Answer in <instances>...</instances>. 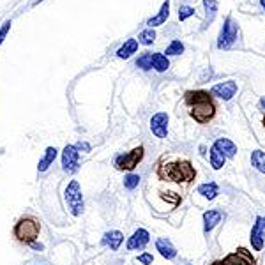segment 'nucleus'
<instances>
[{
    "label": "nucleus",
    "instance_id": "393cba45",
    "mask_svg": "<svg viewBox=\"0 0 265 265\" xmlns=\"http://www.w3.org/2000/svg\"><path fill=\"white\" fill-rule=\"evenodd\" d=\"M154 41H156V32L152 30V28H147V30H143L140 35H138V43L145 44V46L152 44Z\"/></svg>",
    "mask_w": 265,
    "mask_h": 265
},
{
    "label": "nucleus",
    "instance_id": "4468645a",
    "mask_svg": "<svg viewBox=\"0 0 265 265\" xmlns=\"http://www.w3.org/2000/svg\"><path fill=\"white\" fill-rule=\"evenodd\" d=\"M214 147H216L225 158H234V156L237 154V145H235L232 140H228V138H217V140L214 141Z\"/></svg>",
    "mask_w": 265,
    "mask_h": 265
},
{
    "label": "nucleus",
    "instance_id": "2eb2a0df",
    "mask_svg": "<svg viewBox=\"0 0 265 265\" xmlns=\"http://www.w3.org/2000/svg\"><path fill=\"white\" fill-rule=\"evenodd\" d=\"M122 240H124L122 232H119V230H111V232H106L105 234L103 244H106L111 251H117V249L120 247V244H122Z\"/></svg>",
    "mask_w": 265,
    "mask_h": 265
},
{
    "label": "nucleus",
    "instance_id": "f257e3e1",
    "mask_svg": "<svg viewBox=\"0 0 265 265\" xmlns=\"http://www.w3.org/2000/svg\"><path fill=\"white\" fill-rule=\"evenodd\" d=\"M184 103L189 106L191 119L198 124H209L216 117V105L211 94L205 90H187L184 94Z\"/></svg>",
    "mask_w": 265,
    "mask_h": 265
},
{
    "label": "nucleus",
    "instance_id": "0eeeda50",
    "mask_svg": "<svg viewBox=\"0 0 265 265\" xmlns=\"http://www.w3.org/2000/svg\"><path fill=\"white\" fill-rule=\"evenodd\" d=\"M78 159L80 152L76 145H66V149L62 150V168L67 173H75L78 170Z\"/></svg>",
    "mask_w": 265,
    "mask_h": 265
},
{
    "label": "nucleus",
    "instance_id": "c85d7f7f",
    "mask_svg": "<svg viewBox=\"0 0 265 265\" xmlns=\"http://www.w3.org/2000/svg\"><path fill=\"white\" fill-rule=\"evenodd\" d=\"M235 253H237V255L240 256V258H242L244 262H246V265H256V260L253 258V255H251L249 251H247L246 247H238V249H237Z\"/></svg>",
    "mask_w": 265,
    "mask_h": 265
},
{
    "label": "nucleus",
    "instance_id": "f704fd0d",
    "mask_svg": "<svg viewBox=\"0 0 265 265\" xmlns=\"http://www.w3.org/2000/svg\"><path fill=\"white\" fill-rule=\"evenodd\" d=\"M260 108L265 111V97H262V99H260Z\"/></svg>",
    "mask_w": 265,
    "mask_h": 265
},
{
    "label": "nucleus",
    "instance_id": "9d476101",
    "mask_svg": "<svg viewBox=\"0 0 265 265\" xmlns=\"http://www.w3.org/2000/svg\"><path fill=\"white\" fill-rule=\"evenodd\" d=\"M150 240V234L147 230L138 228L131 237L128 238V249L129 251H136V249H143V247L149 244Z\"/></svg>",
    "mask_w": 265,
    "mask_h": 265
},
{
    "label": "nucleus",
    "instance_id": "4be33fe9",
    "mask_svg": "<svg viewBox=\"0 0 265 265\" xmlns=\"http://www.w3.org/2000/svg\"><path fill=\"white\" fill-rule=\"evenodd\" d=\"M225 161H226L225 156L221 154L219 150L212 145V149H211V164H212V168H214V170H221V168L225 166Z\"/></svg>",
    "mask_w": 265,
    "mask_h": 265
},
{
    "label": "nucleus",
    "instance_id": "72a5a7b5",
    "mask_svg": "<svg viewBox=\"0 0 265 265\" xmlns=\"http://www.w3.org/2000/svg\"><path fill=\"white\" fill-rule=\"evenodd\" d=\"M76 149H78V150H85V152H88V150H90V145H88V143H78V145H76Z\"/></svg>",
    "mask_w": 265,
    "mask_h": 265
},
{
    "label": "nucleus",
    "instance_id": "e433bc0d",
    "mask_svg": "<svg viewBox=\"0 0 265 265\" xmlns=\"http://www.w3.org/2000/svg\"><path fill=\"white\" fill-rule=\"evenodd\" d=\"M262 221H264V230H265V217H264V219H262Z\"/></svg>",
    "mask_w": 265,
    "mask_h": 265
},
{
    "label": "nucleus",
    "instance_id": "7c9ffc66",
    "mask_svg": "<svg viewBox=\"0 0 265 265\" xmlns=\"http://www.w3.org/2000/svg\"><path fill=\"white\" fill-rule=\"evenodd\" d=\"M193 14H194V9L189 7V5H182V7L179 9V20H181V22L187 20V18L193 16Z\"/></svg>",
    "mask_w": 265,
    "mask_h": 265
},
{
    "label": "nucleus",
    "instance_id": "4c0bfd02",
    "mask_svg": "<svg viewBox=\"0 0 265 265\" xmlns=\"http://www.w3.org/2000/svg\"><path fill=\"white\" fill-rule=\"evenodd\" d=\"M262 124H264V126H265V117H264V120H262Z\"/></svg>",
    "mask_w": 265,
    "mask_h": 265
},
{
    "label": "nucleus",
    "instance_id": "1a4fd4ad",
    "mask_svg": "<svg viewBox=\"0 0 265 265\" xmlns=\"http://www.w3.org/2000/svg\"><path fill=\"white\" fill-rule=\"evenodd\" d=\"M150 131L154 132L158 138H166L168 136V115L166 113H156L150 119Z\"/></svg>",
    "mask_w": 265,
    "mask_h": 265
},
{
    "label": "nucleus",
    "instance_id": "c9c22d12",
    "mask_svg": "<svg viewBox=\"0 0 265 265\" xmlns=\"http://www.w3.org/2000/svg\"><path fill=\"white\" fill-rule=\"evenodd\" d=\"M260 4H262V7L265 9V0H260Z\"/></svg>",
    "mask_w": 265,
    "mask_h": 265
},
{
    "label": "nucleus",
    "instance_id": "f03ea898",
    "mask_svg": "<svg viewBox=\"0 0 265 265\" xmlns=\"http://www.w3.org/2000/svg\"><path fill=\"white\" fill-rule=\"evenodd\" d=\"M158 177L161 181L177 182V184H189L196 177V170L187 159L181 161H172L166 164H159L158 166Z\"/></svg>",
    "mask_w": 265,
    "mask_h": 265
},
{
    "label": "nucleus",
    "instance_id": "f8f14e48",
    "mask_svg": "<svg viewBox=\"0 0 265 265\" xmlns=\"http://www.w3.org/2000/svg\"><path fill=\"white\" fill-rule=\"evenodd\" d=\"M221 219H223V214H221L219 211L203 212V232H205V234L212 232V230L221 223Z\"/></svg>",
    "mask_w": 265,
    "mask_h": 265
},
{
    "label": "nucleus",
    "instance_id": "9b49d317",
    "mask_svg": "<svg viewBox=\"0 0 265 265\" xmlns=\"http://www.w3.org/2000/svg\"><path fill=\"white\" fill-rule=\"evenodd\" d=\"M249 240H251V246L255 247V251H262V249H264L265 230H264V221H262V217H256Z\"/></svg>",
    "mask_w": 265,
    "mask_h": 265
},
{
    "label": "nucleus",
    "instance_id": "a878e982",
    "mask_svg": "<svg viewBox=\"0 0 265 265\" xmlns=\"http://www.w3.org/2000/svg\"><path fill=\"white\" fill-rule=\"evenodd\" d=\"M136 66H138V67H141V69H143V71L152 69V53H143L141 57H138Z\"/></svg>",
    "mask_w": 265,
    "mask_h": 265
},
{
    "label": "nucleus",
    "instance_id": "6e6552de",
    "mask_svg": "<svg viewBox=\"0 0 265 265\" xmlns=\"http://www.w3.org/2000/svg\"><path fill=\"white\" fill-rule=\"evenodd\" d=\"M235 92H237V83H235V81H232V80H228V81H223V83H217V85H214V87L211 88L212 96L221 97L223 101H230V99L235 96Z\"/></svg>",
    "mask_w": 265,
    "mask_h": 265
},
{
    "label": "nucleus",
    "instance_id": "dca6fc26",
    "mask_svg": "<svg viewBox=\"0 0 265 265\" xmlns=\"http://www.w3.org/2000/svg\"><path fill=\"white\" fill-rule=\"evenodd\" d=\"M203 7H205V20L202 23V30H205L214 22V16L217 13V2L216 0H203Z\"/></svg>",
    "mask_w": 265,
    "mask_h": 265
},
{
    "label": "nucleus",
    "instance_id": "7ed1b4c3",
    "mask_svg": "<svg viewBox=\"0 0 265 265\" xmlns=\"http://www.w3.org/2000/svg\"><path fill=\"white\" fill-rule=\"evenodd\" d=\"M39 234H41V221L39 217L32 216V214L22 216L13 226L14 240L23 244V246H32L39 238Z\"/></svg>",
    "mask_w": 265,
    "mask_h": 265
},
{
    "label": "nucleus",
    "instance_id": "aec40b11",
    "mask_svg": "<svg viewBox=\"0 0 265 265\" xmlns=\"http://www.w3.org/2000/svg\"><path fill=\"white\" fill-rule=\"evenodd\" d=\"M198 193L202 194L203 198L207 200H214L219 194V187H217L216 182H207V184H202L198 187Z\"/></svg>",
    "mask_w": 265,
    "mask_h": 265
},
{
    "label": "nucleus",
    "instance_id": "ddd939ff",
    "mask_svg": "<svg viewBox=\"0 0 265 265\" xmlns=\"http://www.w3.org/2000/svg\"><path fill=\"white\" fill-rule=\"evenodd\" d=\"M156 249H158L159 255L163 256V258H166V260H173L177 256V249L173 247V244L164 237L156 240Z\"/></svg>",
    "mask_w": 265,
    "mask_h": 265
},
{
    "label": "nucleus",
    "instance_id": "473e14b6",
    "mask_svg": "<svg viewBox=\"0 0 265 265\" xmlns=\"http://www.w3.org/2000/svg\"><path fill=\"white\" fill-rule=\"evenodd\" d=\"M9 28H11V22H5V23H4V26L0 28V44H2V41H4V37H5V35H7Z\"/></svg>",
    "mask_w": 265,
    "mask_h": 265
},
{
    "label": "nucleus",
    "instance_id": "6ab92c4d",
    "mask_svg": "<svg viewBox=\"0 0 265 265\" xmlns=\"http://www.w3.org/2000/svg\"><path fill=\"white\" fill-rule=\"evenodd\" d=\"M55 158H57V149H55V147H48L46 152H44V158L41 159L39 164H37V170H39V172H46V170L52 166L53 161H55Z\"/></svg>",
    "mask_w": 265,
    "mask_h": 265
},
{
    "label": "nucleus",
    "instance_id": "423d86ee",
    "mask_svg": "<svg viewBox=\"0 0 265 265\" xmlns=\"http://www.w3.org/2000/svg\"><path fill=\"white\" fill-rule=\"evenodd\" d=\"M238 37V26L237 23H234L232 16H228L225 20V25L221 28L219 37H217V48L219 50H228L232 44L237 41Z\"/></svg>",
    "mask_w": 265,
    "mask_h": 265
},
{
    "label": "nucleus",
    "instance_id": "412c9836",
    "mask_svg": "<svg viewBox=\"0 0 265 265\" xmlns=\"http://www.w3.org/2000/svg\"><path fill=\"white\" fill-rule=\"evenodd\" d=\"M152 67H154L158 73H164L170 67V60L166 58V55H161V53H152Z\"/></svg>",
    "mask_w": 265,
    "mask_h": 265
},
{
    "label": "nucleus",
    "instance_id": "20e7f679",
    "mask_svg": "<svg viewBox=\"0 0 265 265\" xmlns=\"http://www.w3.org/2000/svg\"><path fill=\"white\" fill-rule=\"evenodd\" d=\"M64 200L67 203V209L73 216H81L83 214V209H85V203H83V194H81V187H80L78 181H71L67 184L66 191H64Z\"/></svg>",
    "mask_w": 265,
    "mask_h": 265
},
{
    "label": "nucleus",
    "instance_id": "5701e85b",
    "mask_svg": "<svg viewBox=\"0 0 265 265\" xmlns=\"http://www.w3.org/2000/svg\"><path fill=\"white\" fill-rule=\"evenodd\" d=\"M251 164L258 170V172L265 173V152L262 150H255L251 154Z\"/></svg>",
    "mask_w": 265,
    "mask_h": 265
},
{
    "label": "nucleus",
    "instance_id": "a211bd4d",
    "mask_svg": "<svg viewBox=\"0 0 265 265\" xmlns=\"http://www.w3.org/2000/svg\"><path fill=\"white\" fill-rule=\"evenodd\" d=\"M138 52V41L136 39H128L124 43V46H120L117 50V57L119 58H129L132 53Z\"/></svg>",
    "mask_w": 265,
    "mask_h": 265
},
{
    "label": "nucleus",
    "instance_id": "39448f33",
    "mask_svg": "<svg viewBox=\"0 0 265 265\" xmlns=\"http://www.w3.org/2000/svg\"><path fill=\"white\" fill-rule=\"evenodd\" d=\"M143 156H145V147L143 145L134 147V149L126 152V154H120L115 158V168H117V170L131 172V170H134V168L141 163Z\"/></svg>",
    "mask_w": 265,
    "mask_h": 265
},
{
    "label": "nucleus",
    "instance_id": "2f4dec72",
    "mask_svg": "<svg viewBox=\"0 0 265 265\" xmlns=\"http://www.w3.org/2000/svg\"><path fill=\"white\" fill-rule=\"evenodd\" d=\"M138 262H140L141 265H152V262H154V256L150 255V253H141V255L138 256Z\"/></svg>",
    "mask_w": 265,
    "mask_h": 265
},
{
    "label": "nucleus",
    "instance_id": "cd10ccee",
    "mask_svg": "<svg viewBox=\"0 0 265 265\" xmlns=\"http://www.w3.org/2000/svg\"><path fill=\"white\" fill-rule=\"evenodd\" d=\"M184 52V44L181 43V41H172V44L166 48V55H181V53Z\"/></svg>",
    "mask_w": 265,
    "mask_h": 265
},
{
    "label": "nucleus",
    "instance_id": "bb28decb",
    "mask_svg": "<svg viewBox=\"0 0 265 265\" xmlns=\"http://www.w3.org/2000/svg\"><path fill=\"white\" fill-rule=\"evenodd\" d=\"M140 175H136V173H129V175L124 177V186H126V189H134V187H138V184H140Z\"/></svg>",
    "mask_w": 265,
    "mask_h": 265
},
{
    "label": "nucleus",
    "instance_id": "c756f323",
    "mask_svg": "<svg viewBox=\"0 0 265 265\" xmlns=\"http://www.w3.org/2000/svg\"><path fill=\"white\" fill-rule=\"evenodd\" d=\"M161 198H163L164 202H172L173 205H179V203L182 202L181 194L172 193V191H166V193H161Z\"/></svg>",
    "mask_w": 265,
    "mask_h": 265
},
{
    "label": "nucleus",
    "instance_id": "b1692460",
    "mask_svg": "<svg viewBox=\"0 0 265 265\" xmlns=\"http://www.w3.org/2000/svg\"><path fill=\"white\" fill-rule=\"evenodd\" d=\"M212 265H246V262H244L237 253H232V255H228L226 258H223V260L214 262Z\"/></svg>",
    "mask_w": 265,
    "mask_h": 265
},
{
    "label": "nucleus",
    "instance_id": "f3484780",
    "mask_svg": "<svg viewBox=\"0 0 265 265\" xmlns=\"http://www.w3.org/2000/svg\"><path fill=\"white\" fill-rule=\"evenodd\" d=\"M168 16H170V0H164L163 5H161V9H159V14L154 18H150L149 22H147V25H149L150 28H152V26L163 25V23L168 20Z\"/></svg>",
    "mask_w": 265,
    "mask_h": 265
}]
</instances>
